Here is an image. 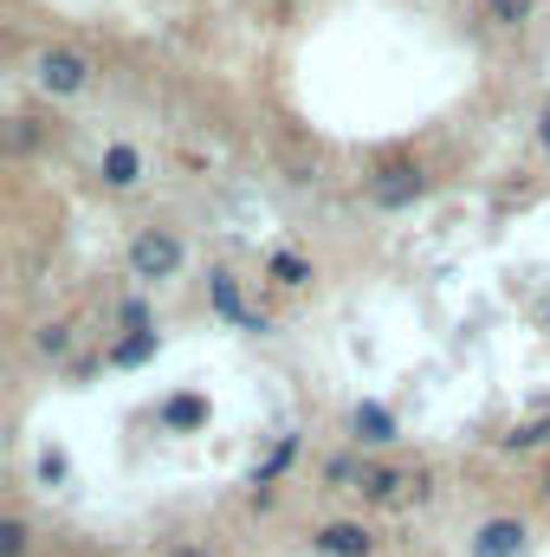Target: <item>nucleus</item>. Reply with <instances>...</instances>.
<instances>
[{"instance_id": "obj_17", "label": "nucleus", "mask_w": 550, "mask_h": 557, "mask_svg": "<svg viewBox=\"0 0 550 557\" xmlns=\"http://www.w3.org/2000/svg\"><path fill=\"white\" fill-rule=\"evenodd\" d=\"M545 143H550V111H545Z\"/></svg>"}, {"instance_id": "obj_15", "label": "nucleus", "mask_w": 550, "mask_h": 557, "mask_svg": "<svg viewBox=\"0 0 550 557\" xmlns=\"http://www.w3.org/2000/svg\"><path fill=\"white\" fill-rule=\"evenodd\" d=\"M396 486H402V473H363V493H370V499H389Z\"/></svg>"}, {"instance_id": "obj_14", "label": "nucleus", "mask_w": 550, "mask_h": 557, "mask_svg": "<svg viewBox=\"0 0 550 557\" xmlns=\"http://www.w3.org/2000/svg\"><path fill=\"white\" fill-rule=\"evenodd\" d=\"M65 344H72L65 324H46V331H39V350H46V357H65Z\"/></svg>"}, {"instance_id": "obj_16", "label": "nucleus", "mask_w": 550, "mask_h": 557, "mask_svg": "<svg viewBox=\"0 0 550 557\" xmlns=\"http://www.w3.org/2000/svg\"><path fill=\"white\" fill-rule=\"evenodd\" d=\"M175 557H201V552H195V545H182V552H175Z\"/></svg>"}, {"instance_id": "obj_7", "label": "nucleus", "mask_w": 550, "mask_h": 557, "mask_svg": "<svg viewBox=\"0 0 550 557\" xmlns=\"http://www.w3.org/2000/svg\"><path fill=\"white\" fill-rule=\"evenodd\" d=\"M214 305H221V311H227V318H240V324H247V331H266V324H260V318H247V311H240V292H234V278H227V273H214Z\"/></svg>"}, {"instance_id": "obj_5", "label": "nucleus", "mask_w": 550, "mask_h": 557, "mask_svg": "<svg viewBox=\"0 0 550 557\" xmlns=\"http://www.w3.org/2000/svg\"><path fill=\"white\" fill-rule=\"evenodd\" d=\"M317 545L330 557H370V532H363V525H324Z\"/></svg>"}, {"instance_id": "obj_8", "label": "nucleus", "mask_w": 550, "mask_h": 557, "mask_svg": "<svg viewBox=\"0 0 550 557\" xmlns=\"http://www.w3.org/2000/svg\"><path fill=\"white\" fill-rule=\"evenodd\" d=\"M357 434H363V441H396V421L383 416L376 403H363V409H357Z\"/></svg>"}, {"instance_id": "obj_10", "label": "nucleus", "mask_w": 550, "mask_h": 557, "mask_svg": "<svg viewBox=\"0 0 550 557\" xmlns=\"http://www.w3.org/2000/svg\"><path fill=\"white\" fill-rule=\"evenodd\" d=\"M142 357H155V331H137L130 344H117V357H111V363H142Z\"/></svg>"}, {"instance_id": "obj_6", "label": "nucleus", "mask_w": 550, "mask_h": 557, "mask_svg": "<svg viewBox=\"0 0 550 557\" xmlns=\"http://www.w3.org/2000/svg\"><path fill=\"white\" fill-rule=\"evenodd\" d=\"M137 149H130V143H117V149H104V182H111V188H130V182H137Z\"/></svg>"}, {"instance_id": "obj_1", "label": "nucleus", "mask_w": 550, "mask_h": 557, "mask_svg": "<svg viewBox=\"0 0 550 557\" xmlns=\"http://www.w3.org/2000/svg\"><path fill=\"white\" fill-rule=\"evenodd\" d=\"M130 267H137V278H168L175 267H182V247H175L168 234H137Z\"/></svg>"}, {"instance_id": "obj_2", "label": "nucleus", "mask_w": 550, "mask_h": 557, "mask_svg": "<svg viewBox=\"0 0 550 557\" xmlns=\"http://www.w3.org/2000/svg\"><path fill=\"white\" fill-rule=\"evenodd\" d=\"M85 78H91V65L78 52H46L39 59V85L46 91H85Z\"/></svg>"}, {"instance_id": "obj_12", "label": "nucleus", "mask_w": 550, "mask_h": 557, "mask_svg": "<svg viewBox=\"0 0 550 557\" xmlns=\"http://www.w3.org/2000/svg\"><path fill=\"white\" fill-rule=\"evenodd\" d=\"M486 7H492V20H499V26H518V20L532 13V0H486Z\"/></svg>"}, {"instance_id": "obj_13", "label": "nucleus", "mask_w": 550, "mask_h": 557, "mask_svg": "<svg viewBox=\"0 0 550 557\" xmlns=\"http://www.w3.org/2000/svg\"><path fill=\"white\" fill-rule=\"evenodd\" d=\"M20 552H26V525L7 519V525H0V557H20Z\"/></svg>"}, {"instance_id": "obj_3", "label": "nucleus", "mask_w": 550, "mask_h": 557, "mask_svg": "<svg viewBox=\"0 0 550 557\" xmlns=\"http://www.w3.org/2000/svg\"><path fill=\"white\" fill-rule=\"evenodd\" d=\"M414 195H421V175H414L409 162H389V169L376 175V201H383V208H402Z\"/></svg>"}, {"instance_id": "obj_11", "label": "nucleus", "mask_w": 550, "mask_h": 557, "mask_svg": "<svg viewBox=\"0 0 550 557\" xmlns=\"http://www.w3.org/2000/svg\"><path fill=\"white\" fill-rule=\"evenodd\" d=\"M273 278H278V285H304L311 273H304V260H291V253H273Z\"/></svg>"}, {"instance_id": "obj_9", "label": "nucleus", "mask_w": 550, "mask_h": 557, "mask_svg": "<svg viewBox=\"0 0 550 557\" xmlns=\"http://www.w3.org/2000/svg\"><path fill=\"white\" fill-rule=\"evenodd\" d=\"M201 416H208V403H201V396H175V403L162 409V421H168V428H195Z\"/></svg>"}, {"instance_id": "obj_4", "label": "nucleus", "mask_w": 550, "mask_h": 557, "mask_svg": "<svg viewBox=\"0 0 550 557\" xmlns=\"http://www.w3.org/2000/svg\"><path fill=\"white\" fill-rule=\"evenodd\" d=\"M518 552H525V525H512V519H492L473 545V557H518Z\"/></svg>"}]
</instances>
